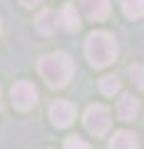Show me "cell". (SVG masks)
Returning <instances> with one entry per match:
<instances>
[{
  "mask_svg": "<svg viewBox=\"0 0 144 149\" xmlns=\"http://www.w3.org/2000/svg\"><path fill=\"white\" fill-rule=\"evenodd\" d=\"M85 55L92 67H107L117 60V40L107 30H95L85 42Z\"/></svg>",
  "mask_w": 144,
  "mask_h": 149,
  "instance_id": "obj_1",
  "label": "cell"
},
{
  "mask_svg": "<svg viewBox=\"0 0 144 149\" xmlns=\"http://www.w3.org/2000/svg\"><path fill=\"white\" fill-rule=\"evenodd\" d=\"M38 72L50 87H65L72 77V60L65 52H50L45 57H40Z\"/></svg>",
  "mask_w": 144,
  "mask_h": 149,
  "instance_id": "obj_2",
  "label": "cell"
},
{
  "mask_svg": "<svg viewBox=\"0 0 144 149\" xmlns=\"http://www.w3.org/2000/svg\"><path fill=\"white\" fill-rule=\"evenodd\" d=\"M85 127L90 134H95V137H102V134H107V129H109V124H112V114H109V109H107L104 104H90L85 109Z\"/></svg>",
  "mask_w": 144,
  "mask_h": 149,
  "instance_id": "obj_3",
  "label": "cell"
},
{
  "mask_svg": "<svg viewBox=\"0 0 144 149\" xmlns=\"http://www.w3.org/2000/svg\"><path fill=\"white\" fill-rule=\"evenodd\" d=\"M10 95H13V104H15L17 109H22V112L32 109V107L38 104V90H35V85L27 82V80L15 82Z\"/></svg>",
  "mask_w": 144,
  "mask_h": 149,
  "instance_id": "obj_4",
  "label": "cell"
},
{
  "mask_svg": "<svg viewBox=\"0 0 144 149\" xmlns=\"http://www.w3.org/2000/svg\"><path fill=\"white\" fill-rule=\"evenodd\" d=\"M50 119H52L55 127L67 129L70 124L75 122V104L67 102V100H55L50 104Z\"/></svg>",
  "mask_w": 144,
  "mask_h": 149,
  "instance_id": "obj_5",
  "label": "cell"
},
{
  "mask_svg": "<svg viewBox=\"0 0 144 149\" xmlns=\"http://www.w3.org/2000/svg\"><path fill=\"white\" fill-rule=\"evenodd\" d=\"M57 27H60V15L55 10H50V8H45V10L35 17V30H38L40 35H52Z\"/></svg>",
  "mask_w": 144,
  "mask_h": 149,
  "instance_id": "obj_6",
  "label": "cell"
},
{
  "mask_svg": "<svg viewBox=\"0 0 144 149\" xmlns=\"http://www.w3.org/2000/svg\"><path fill=\"white\" fill-rule=\"evenodd\" d=\"M80 5L90 20H104L109 15V0H80Z\"/></svg>",
  "mask_w": 144,
  "mask_h": 149,
  "instance_id": "obj_7",
  "label": "cell"
},
{
  "mask_svg": "<svg viewBox=\"0 0 144 149\" xmlns=\"http://www.w3.org/2000/svg\"><path fill=\"white\" fill-rule=\"evenodd\" d=\"M137 112H139V100L134 95H122V100H119V104H117V114H119V119H124V122H132L134 117H137Z\"/></svg>",
  "mask_w": 144,
  "mask_h": 149,
  "instance_id": "obj_8",
  "label": "cell"
},
{
  "mask_svg": "<svg viewBox=\"0 0 144 149\" xmlns=\"http://www.w3.org/2000/svg\"><path fill=\"white\" fill-rule=\"evenodd\" d=\"M60 15V27L67 32H77L80 30V15H77V10L72 5H62V10L57 13Z\"/></svg>",
  "mask_w": 144,
  "mask_h": 149,
  "instance_id": "obj_9",
  "label": "cell"
},
{
  "mask_svg": "<svg viewBox=\"0 0 144 149\" xmlns=\"http://www.w3.org/2000/svg\"><path fill=\"white\" fill-rule=\"evenodd\" d=\"M137 134L127 132V129H119L114 132V137L109 139V149H137Z\"/></svg>",
  "mask_w": 144,
  "mask_h": 149,
  "instance_id": "obj_10",
  "label": "cell"
},
{
  "mask_svg": "<svg viewBox=\"0 0 144 149\" xmlns=\"http://www.w3.org/2000/svg\"><path fill=\"white\" fill-rule=\"evenodd\" d=\"M99 92L104 97H114L119 92V77L117 74H104L99 80Z\"/></svg>",
  "mask_w": 144,
  "mask_h": 149,
  "instance_id": "obj_11",
  "label": "cell"
},
{
  "mask_svg": "<svg viewBox=\"0 0 144 149\" xmlns=\"http://www.w3.org/2000/svg\"><path fill=\"white\" fill-rule=\"evenodd\" d=\"M122 10L127 17L137 20V17L144 15V0H122Z\"/></svg>",
  "mask_w": 144,
  "mask_h": 149,
  "instance_id": "obj_12",
  "label": "cell"
},
{
  "mask_svg": "<svg viewBox=\"0 0 144 149\" xmlns=\"http://www.w3.org/2000/svg\"><path fill=\"white\" fill-rule=\"evenodd\" d=\"M129 77H132V82L137 87L144 90V65H132V67H129Z\"/></svg>",
  "mask_w": 144,
  "mask_h": 149,
  "instance_id": "obj_13",
  "label": "cell"
},
{
  "mask_svg": "<svg viewBox=\"0 0 144 149\" xmlns=\"http://www.w3.org/2000/svg\"><path fill=\"white\" fill-rule=\"evenodd\" d=\"M65 149H90V144H87L82 137L72 134V137H67V139H65Z\"/></svg>",
  "mask_w": 144,
  "mask_h": 149,
  "instance_id": "obj_14",
  "label": "cell"
},
{
  "mask_svg": "<svg viewBox=\"0 0 144 149\" xmlns=\"http://www.w3.org/2000/svg\"><path fill=\"white\" fill-rule=\"evenodd\" d=\"M20 3H22L25 8H35V5H40L42 0H20Z\"/></svg>",
  "mask_w": 144,
  "mask_h": 149,
  "instance_id": "obj_15",
  "label": "cell"
},
{
  "mask_svg": "<svg viewBox=\"0 0 144 149\" xmlns=\"http://www.w3.org/2000/svg\"><path fill=\"white\" fill-rule=\"evenodd\" d=\"M0 35H3V20H0Z\"/></svg>",
  "mask_w": 144,
  "mask_h": 149,
  "instance_id": "obj_16",
  "label": "cell"
}]
</instances>
